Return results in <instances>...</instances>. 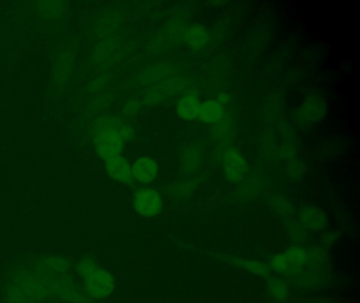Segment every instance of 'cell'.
Here are the masks:
<instances>
[{"instance_id":"11","label":"cell","mask_w":360,"mask_h":303,"mask_svg":"<svg viewBox=\"0 0 360 303\" xmlns=\"http://www.w3.org/2000/svg\"><path fill=\"white\" fill-rule=\"evenodd\" d=\"M159 164L153 158L142 156L131 166L132 178L140 183H150L158 178Z\"/></svg>"},{"instance_id":"12","label":"cell","mask_w":360,"mask_h":303,"mask_svg":"<svg viewBox=\"0 0 360 303\" xmlns=\"http://www.w3.org/2000/svg\"><path fill=\"white\" fill-rule=\"evenodd\" d=\"M35 12L46 21L62 19L67 13V4L60 1H41L35 4Z\"/></svg>"},{"instance_id":"23","label":"cell","mask_w":360,"mask_h":303,"mask_svg":"<svg viewBox=\"0 0 360 303\" xmlns=\"http://www.w3.org/2000/svg\"><path fill=\"white\" fill-rule=\"evenodd\" d=\"M337 238H338V236H337L336 233L330 231V233H326L324 235V241H326V243L333 244L334 242H336Z\"/></svg>"},{"instance_id":"24","label":"cell","mask_w":360,"mask_h":303,"mask_svg":"<svg viewBox=\"0 0 360 303\" xmlns=\"http://www.w3.org/2000/svg\"><path fill=\"white\" fill-rule=\"evenodd\" d=\"M217 100L219 101V102L222 103L223 105H224V103H226L227 101H229V96H227L226 94H221L220 96H219V98L217 99Z\"/></svg>"},{"instance_id":"17","label":"cell","mask_w":360,"mask_h":303,"mask_svg":"<svg viewBox=\"0 0 360 303\" xmlns=\"http://www.w3.org/2000/svg\"><path fill=\"white\" fill-rule=\"evenodd\" d=\"M269 204L276 212L279 213L282 216H290L294 214V206H292V201L281 194H274L269 199Z\"/></svg>"},{"instance_id":"8","label":"cell","mask_w":360,"mask_h":303,"mask_svg":"<svg viewBox=\"0 0 360 303\" xmlns=\"http://www.w3.org/2000/svg\"><path fill=\"white\" fill-rule=\"evenodd\" d=\"M224 173L227 180L239 182L248 173V163L239 149L231 147L224 156Z\"/></svg>"},{"instance_id":"3","label":"cell","mask_w":360,"mask_h":303,"mask_svg":"<svg viewBox=\"0 0 360 303\" xmlns=\"http://www.w3.org/2000/svg\"><path fill=\"white\" fill-rule=\"evenodd\" d=\"M132 134L130 126L117 118H98L92 130L94 149L98 157L106 160L113 156L122 155L125 142Z\"/></svg>"},{"instance_id":"19","label":"cell","mask_w":360,"mask_h":303,"mask_svg":"<svg viewBox=\"0 0 360 303\" xmlns=\"http://www.w3.org/2000/svg\"><path fill=\"white\" fill-rule=\"evenodd\" d=\"M187 153L185 154V157L182 159V166H184V170H191L193 172L195 168L200 166L201 161V153H199L198 149L189 147L187 149Z\"/></svg>"},{"instance_id":"15","label":"cell","mask_w":360,"mask_h":303,"mask_svg":"<svg viewBox=\"0 0 360 303\" xmlns=\"http://www.w3.org/2000/svg\"><path fill=\"white\" fill-rule=\"evenodd\" d=\"M225 109L217 99L204 101L200 107L199 117L205 123H217L224 117Z\"/></svg>"},{"instance_id":"5","label":"cell","mask_w":360,"mask_h":303,"mask_svg":"<svg viewBox=\"0 0 360 303\" xmlns=\"http://www.w3.org/2000/svg\"><path fill=\"white\" fill-rule=\"evenodd\" d=\"M309 259L300 275L294 279V283L303 288L318 285L326 277V263L328 261L326 250L319 246L309 248Z\"/></svg>"},{"instance_id":"7","label":"cell","mask_w":360,"mask_h":303,"mask_svg":"<svg viewBox=\"0 0 360 303\" xmlns=\"http://www.w3.org/2000/svg\"><path fill=\"white\" fill-rule=\"evenodd\" d=\"M326 114H328L326 101L321 96L311 94L303 100L299 109L298 119L302 123H317L326 117Z\"/></svg>"},{"instance_id":"14","label":"cell","mask_w":360,"mask_h":303,"mask_svg":"<svg viewBox=\"0 0 360 303\" xmlns=\"http://www.w3.org/2000/svg\"><path fill=\"white\" fill-rule=\"evenodd\" d=\"M200 107H201V102L199 98L195 95L187 94L178 101L176 109L179 117L191 121L199 117Z\"/></svg>"},{"instance_id":"9","label":"cell","mask_w":360,"mask_h":303,"mask_svg":"<svg viewBox=\"0 0 360 303\" xmlns=\"http://www.w3.org/2000/svg\"><path fill=\"white\" fill-rule=\"evenodd\" d=\"M297 222L309 231H321L328 225V216L323 210L314 206H307L301 208L297 215Z\"/></svg>"},{"instance_id":"20","label":"cell","mask_w":360,"mask_h":303,"mask_svg":"<svg viewBox=\"0 0 360 303\" xmlns=\"http://www.w3.org/2000/svg\"><path fill=\"white\" fill-rule=\"evenodd\" d=\"M166 74L167 73H166L165 67H153L145 73L144 79L147 81H158L161 78L165 77Z\"/></svg>"},{"instance_id":"2","label":"cell","mask_w":360,"mask_h":303,"mask_svg":"<svg viewBox=\"0 0 360 303\" xmlns=\"http://www.w3.org/2000/svg\"><path fill=\"white\" fill-rule=\"evenodd\" d=\"M75 273L88 298L94 303L103 302L115 294L117 281L109 269L90 257L75 261Z\"/></svg>"},{"instance_id":"1","label":"cell","mask_w":360,"mask_h":303,"mask_svg":"<svg viewBox=\"0 0 360 303\" xmlns=\"http://www.w3.org/2000/svg\"><path fill=\"white\" fill-rule=\"evenodd\" d=\"M3 303H94L84 292L75 261L45 254L14 261L0 284Z\"/></svg>"},{"instance_id":"6","label":"cell","mask_w":360,"mask_h":303,"mask_svg":"<svg viewBox=\"0 0 360 303\" xmlns=\"http://www.w3.org/2000/svg\"><path fill=\"white\" fill-rule=\"evenodd\" d=\"M132 206L139 216L153 218L163 210V199L155 189L150 187H140L132 198Z\"/></svg>"},{"instance_id":"22","label":"cell","mask_w":360,"mask_h":303,"mask_svg":"<svg viewBox=\"0 0 360 303\" xmlns=\"http://www.w3.org/2000/svg\"><path fill=\"white\" fill-rule=\"evenodd\" d=\"M288 173L292 178H296V177L300 176L301 173V164L300 162L297 161V159L292 158L290 159V166H288Z\"/></svg>"},{"instance_id":"10","label":"cell","mask_w":360,"mask_h":303,"mask_svg":"<svg viewBox=\"0 0 360 303\" xmlns=\"http://www.w3.org/2000/svg\"><path fill=\"white\" fill-rule=\"evenodd\" d=\"M105 170L112 180L124 184H129L134 181L132 178L131 164L123 155L113 156L104 160Z\"/></svg>"},{"instance_id":"16","label":"cell","mask_w":360,"mask_h":303,"mask_svg":"<svg viewBox=\"0 0 360 303\" xmlns=\"http://www.w3.org/2000/svg\"><path fill=\"white\" fill-rule=\"evenodd\" d=\"M267 292L275 301H285L290 296V285L282 279H269Z\"/></svg>"},{"instance_id":"18","label":"cell","mask_w":360,"mask_h":303,"mask_svg":"<svg viewBox=\"0 0 360 303\" xmlns=\"http://www.w3.org/2000/svg\"><path fill=\"white\" fill-rule=\"evenodd\" d=\"M210 37L207 32L201 27H195L186 36V42L193 50H199L207 44Z\"/></svg>"},{"instance_id":"21","label":"cell","mask_w":360,"mask_h":303,"mask_svg":"<svg viewBox=\"0 0 360 303\" xmlns=\"http://www.w3.org/2000/svg\"><path fill=\"white\" fill-rule=\"evenodd\" d=\"M288 227V231H290V235L292 236L294 239L301 240L307 236V231H305V229H303V227H301L297 221L290 222Z\"/></svg>"},{"instance_id":"4","label":"cell","mask_w":360,"mask_h":303,"mask_svg":"<svg viewBox=\"0 0 360 303\" xmlns=\"http://www.w3.org/2000/svg\"><path fill=\"white\" fill-rule=\"evenodd\" d=\"M309 248L294 245L283 252L275 255L269 261V267L278 275L292 280L302 273L309 262Z\"/></svg>"},{"instance_id":"13","label":"cell","mask_w":360,"mask_h":303,"mask_svg":"<svg viewBox=\"0 0 360 303\" xmlns=\"http://www.w3.org/2000/svg\"><path fill=\"white\" fill-rule=\"evenodd\" d=\"M224 260L231 264L239 267L240 269L261 276V277H269L271 276V267L262 261L252 260V259L238 258V257H225Z\"/></svg>"}]
</instances>
